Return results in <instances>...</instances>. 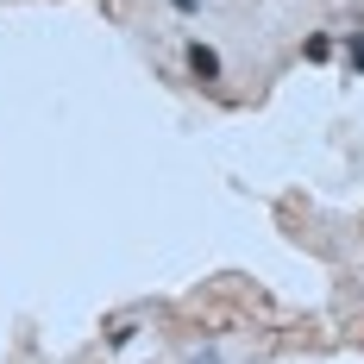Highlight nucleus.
Here are the masks:
<instances>
[{"mask_svg":"<svg viewBox=\"0 0 364 364\" xmlns=\"http://www.w3.org/2000/svg\"><path fill=\"white\" fill-rule=\"evenodd\" d=\"M301 57H308V63H333V32H308Z\"/></svg>","mask_w":364,"mask_h":364,"instance_id":"nucleus-2","label":"nucleus"},{"mask_svg":"<svg viewBox=\"0 0 364 364\" xmlns=\"http://www.w3.org/2000/svg\"><path fill=\"white\" fill-rule=\"evenodd\" d=\"M182 63H188V75H195V82H208V88H214L220 75H226V63H220V50H214V44H201V38H188Z\"/></svg>","mask_w":364,"mask_h":364,"instance_id":"nucleus-1","label":"nucleus"},{"mask_svg":"<svg viewBox=\"0 0 364 364\" xmlns=\"http://www.w3.org/2000/svg\"><path fill=\"white\" fill-rule=\"evenodd\" d=\"M170 6H176L182 19H195V13H201V0H170Z\"/></svg>","mask_w":364,"mask_h":364,"instance_id":"nucleus-5","label":"nucleus"},{"mask_svg":"<svg viewBox=\"0 0 364 364\" xmlns=\"http://www.w3.org/2000/svg\"><path fill=\"white\" fill-rule=\"evenodd\" d=\"M346 70L364 75V26H352V32H346Z\"/></svg>","mask_w":364,"mask_h":364,"instance_id":"nucleus-3","label":"nucleus"},{"mask_svg":"<svg viewBox=\"0 0 364 364\" xmlns=\"http://www.w3.org/2000/svg\"><path fill=\"white\" fill-rule=\"evenodd\" d=\"M107 339H113V346H132V339H139V327H132V321H113Z\"/></svg>","mask_w":364,"mask_h":364,"instance_id":"nucleus-4","label":"nucleus"}]
</instances>
